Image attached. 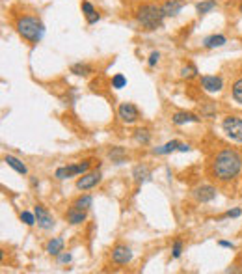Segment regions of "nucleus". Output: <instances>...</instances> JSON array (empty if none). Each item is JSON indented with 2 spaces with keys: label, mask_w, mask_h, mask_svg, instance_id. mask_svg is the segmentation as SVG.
Wrapping results in <instances>:
<instances>
[{
  "label": "nucleus",
  "mask_w": 242,
  "mask_h": 274,
  "mask_svg": "<svg viewBox=\"0 0 242 274\" xmlns=\"http://www.w3.org/2000/svg\"><path fill=\"white\" fill-rule=\"evenodd\" d=\"M71 73L76 75V77H90L93 73V67L86 62H78L71 65Z\"/></svg>",
  "instance_id": "23"
},
{
  "label": "nucleus",
  "mask_w": 242,
  "mask_h": 274,
  "mask_svg": "<svg viewBox=\"0 0 242 274\" xmlns=\"http://www.w3.org/2000/svg\"><path fill=\"white\" fill-rule=\"evenodd\" d=\"M4 162H6L10 168H13L17 174H21V176H26V174H28V168H26V164H24L21 159L13 157V155H6V157H4Z\"/></svg>",
  "instance_id": "18"
},
{
  "label": "nucleus",
  "mask_w": 242,
  "mask_h": 274,
  "mask_svg": "<svg viewBox=\"0 0 242 274\" xmlns=\"http://www.w3.org/2000/svg\"><path fill=\"white\" fill-rule=\"evenodd\" d=\"M71 206L76 207V209H80V211H90L93 206V198L90 194H82V196H78Z\"/></svg>",
  "instance_id": "24"
},
{
  "label": "nucleus",
  "mask_w": 242,
  "mask_h": 274,
  "mask_svg": "<svg viewBox=\"0 0 242 274\" xmlns=\"http://www.w3.org/2000/svg\"><path fill=\"white\" fill-rule=\"evenodd\" d=\"M214 107H205V110H203V114L207 116V118H214Z\"/></svg>",
  "instance_id": "34"
},
{
  "label": "nucleus",
  "mask_w": 242,
  "mask_h": 274,
  "mask_svg": "<svg viewBox=\"0 0 242 274\" xmlns=\"http://www.w3.org/2000/svg\"><path fill=\"white\" fill-rule=\"evenodd\" d=\"M199 84L207 93H218V91L224 90V79L218 77V75H201Z\"/></svg>",
  "instance_id": "9"
},
{
  "label": "nucleus",
  "mask_w": 242,
  "mask_h": 274,
  "mask_svg": "<svg viewBox=\"0 0 242 274\" xmlns=\"http://www.w3.org/2000/svg\"><path fill=\"white\" fill-rule=\"evenodd\" d=\"M222 129H224L227 138L242 144V118H238V116H227L222 121Z\"/></svg>",
  "instance_id": "4"
},
{
  "label": "nucleus",
  "mask_w": 242,
  "mask_h": 274,
  "mask_svg": "<svg viewBox=\"0 0 242 274\" xmlns=\"http://www.w3.org/2000/svg\"><path fill=\"white\" fill-rule=\"evenodd\" d=\"M34 213H35V220H37V226H39L41 229L49 231V229H52L54 226H56L54 218H52L51 213L47 211L45 206H41V203H35V206H34Z\"/></svg>",
  "instance_id": "8"
},
{
  "label": "nucleus",
  "mask_w": 242,
  "mask_h": 274,
  "mask_svg": "<svg viewBox=\"0 0 242 274\" xmlns=\"http://www.w3.org/2000/svg\"><path fill=\"white\" fill-rule=\"evenodd\" d=\"M172 121H173V125H186V123H199L201 118H199L197 114H192V112L181 110V112L172 114Z\"/></svg>",
  "instance_id": "11"
},
{
  "label": "nucleus",
  "mask_w": 242,
  "mask_h": 274,
  "mask_svg": "<svg viewBox=\"0 0 242 274\" xmlns=\"http://www.w3.org/2000/svg\"><path fill=\"white\" fill-rule=\"evenodd\" d=\"M30 185H32V187H37V185H39V181H37L35 177H30Z\"/></svg>",
  "instance_id": "37"
},
{
  "label": "nucleus",
  "mask_w": 242,
  "mask_h": 274,
  "mask_svg": "<svg viewBox=\"0 0 242 274\" xmlns=\"http://www.w3.org/2000/svg\"><path fill=\"white\" fill-rule=\"evenodd\" d=\"M218 194V190L214 189L213 185H197L192 189V198L197 201V203H209L213 201Z\"/></svg>",
  "instance_id": "7"
},
{
  "label": "nucleus",
  "mask_w": 242,
  "mask_h": 274,
  "mask_svg": "<svg viewBox=\"0 0 242 274\" xmlns=\"http://www.w3.org/2000/svg\"><path fill=\"white\" fill-rule=\"evenodd\" d=\"M58 257V263H62V265H67V263H71V259H73V256H71L69 252H62Z\"/></svg>",
  "instance_id": "32"
},
{
  "label": "nucleus",
  "mask_w": 242,
  "mask_h": 274,
  "mask_svg": "<svg viewBox=\"0 0 242 274\" xmlns=\"http://www.w3.org/2000/svg\"><path fill=\"white\" fill-rule=\"evenodd\" d=\"M183 248H185L183 241H181V239L173 241V246H172V257H173V259H179V257H181V254H183Z\"/></svg>",
  "instance_id": "29"
},
{
  "label": "nucleus",
  "mask_w": 242,
  "mask_h": 274,
  "mask_svg": "<svg viewBox=\"0 0 242 274\" xmlns=\"http://www.w3.org/2000/svg\"><path fill=\"white\" fill-rule=\"evenodd\" d=\"M158 60H160V52L153 51L149 54V58H147V65H149V67H155L156 63H158Z\"/></svg>",
  "instance_id": "31"
},
{
  "label": "nucleus",
  "mask_w": 242,
  "mask_h": 274,
  "mask_svg": "<svg viewBox=\"0 0 242 274\" xmlns=\"http://www.w3.org/2000/svg\"><path fill=\"white\" fill-rule=\"evenodd\" d=\"M21 220H23L26 226H34V224H37V220H35V213H30V211L21 213Z\"/></svg>",
  "instance_id": "30"
},
{
  "label": "nucleus",
  "mask_w": 242,
  "mask_h": 274,
  "mask_svg": "<svg viewBox=\"0 0 242 274\" xmlns=\"http://www.w3.org/2000/svg\"><path fill=\"white\" fill-rule=\"evenodd\" d=\"M181 2H185V0H181Z\"/></svg>",
  "instance_id": "39"
},
{
  "label": "nucleus",
  "mask_w": 242,
  "mask_h": 274,
  "mask_svg": "<svg viewBox=\"0 0 242 274\" xmlns=\"http://www.w3.org/2000/svg\"><path fill=\"white\" fill-rule=\"evenodd\" d=\"M108 157H110V160L117 166L123 164V162H127V151H125V148H121V146H115V148L110 149Z\"/></svg>",
  "instance_id": "20"
},
{
  "label": "nucleus",
  "mask_w": 242,
  "mask_h": 274,
  "mask_svg": "<svg viewBox=\"0 0 242 274\" xmlns=\"http://www.w3.org/2000/svg\"><path fill=\"white\" fill-rule=\"evenodd\" d=\"M216 0H201V2H197L196 4V12L197 15H207V13H211L213 10H216Z\"/></svg>",
  "instance_id": "25"
},
{
  "label": "nucleus",
  "mask_w": 242,
  "mask_h": 274,
  "mask_svg": "<svg viewBox=\"0 0 242 274\" xmlns=\"http://www.w3.org/2000/svg\"><path fill=\"white\" fill-rule=\"evenodd\" d=\"M15 28H17V34L28 43H39L43 40V36H45V24H43L41 19L34 17V15L19 17Z\"/></svg>",
  "instance_id": "2"
},
{
  "label": "nucleus",
  "mask_w": 242,
  "mask_h": 274,
  "mask_svg": "<svg viewBox=\"0 0 242 274\" xmlns=\"http://www.w3.org/2000/svg\"><path fill=\"white\" fill-rule=\"evenodd\" d=\"M160 6L166 17H177L179 13H181V10H183V2L181 0H166Z\"/></svg>",
  "instance_id": "15"
},
{
  "label": "nucleus",
  "mask_w": 242,
  "mask_h": 274,
  "mask_svg": "<svg viewBox=\"0 0 242 274\" xmlns=\"http://www.w3.org/2000/svg\"><path fill=\"white\" fill-rule=\"evenodd\" d=\"M179 146H181V142H179V140H170V142H166L164 146H158V148H155L151 153H153V155H170V153H173V151H177Z\"/></svg>",
  "instance_id": "21"
},
{
  "label": "nucleus",
  "mask_w": 242,
  "mask_h": 274,
  "mask_svg": "<svg viewBox=\"0 0 242 274\" xmlns=\"http://www.w3.org/2000/svg\"><path fill=\"white\" fill-rule=\"evenodd\" d=\"M164 19H166V15L162 12V6H158V4H142L136 10V21L142 28L149 30V32L162 28Z\"/></svg>",
  "instance_id": "3"
},
{
  "label": "nucleus",
  "mask_w": 242,
  "mask_h": 274,
  "mask_svg": "<svg viewBox=\"0 0 242 274\" xmlns=\"http://www.w3.org/2000/svg\"><path fill=\"white\" fill-rule=\"evenodd\" d=\"M133 140L140 146H147L151 142V132L145 129V127H138L136 131L133 132Z\"/></svg>",
  "instance_id": "22"
},
{
  "label": "nucleus",
  "mask_w": 242,
  "mask_h": 274,
  "mask_svg": "<svg viewBox=\"0 0 242 274\" xmlns=\"http://www.w3.org/2000/svg\"><path fill=\"white\" fill-rule=\"evenodd\" d=\"M64 239H62V237H52L51 241H49V243H47V254H49V256H60V254H62V252H64Z\"/></svg>",
  "instance_id": "19"
},
{
  "label": "nucleus",
  "mask_w": 242,
  "mask_h": 274,
  "mask_svg": "<svg viewBox=\"0 0 242 274\" xmlns=\"http://www.w3.org/2000/svg\"><path fill=\"white\" fill-rule=\"evenodd\" d=\"M218 246H222V248H231V250L235 248V245L229 243V241H218Z\"/></svg>",
  "instance_id": "35"
},
{
  "label": "nucleus",
  "mask_w": 242,
  "mask_h": 274,
  "mask_svg": "<svg viewBox=\"0 0 242 274\" xmlns=\"http://www.w3.org/2000/svg\"><path fill=\"white\" fill-rule=\"evenodd\" d=\"M65 218H67V222H69L71 226H78V224L86 222L88 211H80V209H76V207L71 206L69 209H67V215H65Z\"/></svg>",
  "instance_id": "14"
},
{
  "label": "nucleus",
  "mask_w": 242,
  "mask_h": 274,
  "mask_svg": "<svg viewBox=\"0 0 242 274\" xmlns=\"http://www.w3.org/2000/svg\"><path fill=\"white\" fill-rule=\"evenodd\" d=\"M82 13H84V17H86L88 24H95L99 19H101V15L97 13V10H95L92 2H88V0H84V2H82Z\"/></svg>",
  "instance_id": "17"
},
{
  "label": "nucleus",
  "mask_w": 242,
  "mask_h": 274,
  "mask_svg": "<svg viewBox=\"0 0 242 274\" xmlns=\"http://www.w3.org/2000/svg\"><path fill=\"white\" fill-rule=\"evenodd\" d=\"M117 116H119V120L123 123H127V125H133L136 121L140 120V110L136 105L133 103H121L119 109H117Z\"/></svg>",
  "instance_id": "6"
},
{
  "label": "nucleus",
  "mask_w": 242,
  "mask_h": 274,
  "mask_svg": "<svg viewBox=\"0 0 242 274\" xmlns=\"http://www.w3.org/2000/svg\"><path fill=\"white\" fill-rule=\"evenodd\" d=\"M227 43V38L224 34H211L207 38H203V47L205 49H218V47H224Z\"/></svg>",
  "instance_id": "16"
},
{
  "label": "nucleus",
  "mask_w": 242,
  "mask_h": 274,
  "mask_svg": "<svg viewBox=\"0 0 242 274\" xmlns=\"http://www.w3.org/2000/svg\"><path fill=\"white\" fill-rule=\"evenodd\" d=\"M133 261V250L127 245H115L112 248V263L115 265H129Z\"/></svg>",
  "instance_id": "10"
},
{
  "label": "nucleus",
  "mask_w": 242,
  "mask_h": 274,
  "mask_svg": "<svg viewBox=\"0 0 242 274\" xmlns=\"http://www.w3.org/2000/svg\"><path fill=\"white\" fill-rule=\"evenodd\" d=\"M177 151H181V153H188V151H190V144H183V142H181V146H179Z\"/></svg>",
  "instance_id": "36"
},
{
  "label": "nucleus",
  "mask_w": 242,
  "mask_h": 274,
  "mask_svg": "<svg viewBox=\"0 0 242 274\" xmlns=\"http://www.w3.org/2000/svg\"><path fill=\"white\" fill-rule=\"evenodd\" d=\"M133 179L136 185H144V183H147L151 179V170H149V166H145V164H138V166H134L133 168Z\"/></svg>",
  "instance_id": "13"
},
{
  "label": "nucleus",
  "mask_w": 242,
  "mask_h": 274,
  "mask_svg": "<svg viewBox=\"0 0 242 274\" xmlns=\"http://www.w3.org/2000/svg\"><path fill=\"white\" fill-rule=\"evenodd\" d=\"M80 176V170H78V162L76 164H67V166H60L54 172V177L60 179V181H65V179H71V177Z\"/></svg>",
  "instance_id": "12"
},
{
  "label": "nucleus",
  "mask_w": 242,
  "mask_h": 274,
  "mask_svg": "<svg viewBox=\"0 0 242 274\" xmlns=\"http://www.w3.org/2000/svg\"><path fill=\"white\" fill-rule=\"evenodd\" d=\"M231 93H233V99H235L236 103L242 105V77H240V79H236L235 82H233Z\"/></svg>",
  "instance_id": "27"
},
{
  "label": "nucleus",
  "mask_w": 242,
  "mask_h": 274,
  "mask_svg": "<svg viewBox=\"0 0 242 274\" xmlns=\"http://www.w3.org/2000/svg\"><path fill=\"white\" fill-rule=\"evenodd\" d=\"M242 170V155L236 149L225 148L222 151L216 153V157L213 159V166L211 172L213 176L222 183L233 181L235 177H238Z\"/></svg>",
  "instance_id": "1"
},
{
  "label": "nucleus",
  "mask_w": 242,
  "mask_h": 274,
  "mask_svg": "<svg viewBox=\"0 0 242 274\" xmlns=\"http://www.w3.org/2000/svg\"><path fill=\"white\" fill-rule=\"evenodd\" d=\"M238 12L242 13V2H240V4H238Z\"/></svg>",
  "instance_id": "38"
},
{
  "label": "nucleus",
  "mask_w": 242,
  "mask_h": 274,
  "mask_svg": "<svg viewBox=\"0 0 242 274\" xmlns=\"http://www.w3.org/2000/svg\"><path fill=\"white\" fill-rule=\"evenodd\" d=\"M127 86V77L123 73H117L112 77V88L114 90H121V88H125Z\"/></svg>",
  "instance_id": "28"
},
{
  "label": "nucleus",
  "mask_w": 242,
  "mask_h": 274,
  "mask_svg": "<svg viewBox=\"0 0 242 274\" xmlns=\"http://www.w3.org/2000/svg\"><path fill=\"white\" fill-rule=\"evenodd\" d=\"M101 179H103V174H101V170H92V172H86V174H82L78 179H76V189L78 190H92L95 189L99 183H101Z\"/></svg>",
  "instance_id": "5"
},
{
  "label": "nucleus",
  "mask_w": 242,
  "mask_h": 274,
  "mask_svg": "<svg viewBox=\"0 0 242 274\" xmlns=\"http://www.w3.org/2000/svg\"><path fill=\"white\" fill-rule=\"evenodd\" d=\"M197 73H199V71H197V67L194 65V63H186V65H183V67H181V77H183V79H186V80L196 79Z\"/></svg>",
  "instance_id": "26"
},
{
  "label": "nucleus",
  "mask_w": 242,
  "mask_h": 274,
  "mask_svg": "<svg viewBox=\"0 0 242 274\" xmlns=\"http://www.w3.org/2000/svg\"><path fill=\"white\" fill-rule=\"evenodd\" d=\"M240 215H242V209H238V207H236V209H229V211L225 213L222 218H238Z\"/></svg>",
  "instance_id": "33"
}]
</instances>
